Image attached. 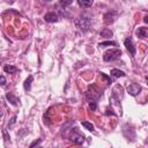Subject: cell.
I'll use <instances>...</instances> for the list:
<instances>
[{"instance_id": "21", "label": "cell", "mask_w": 148, "mask_h": 148, "mask_svg": "<svg viewBox=\"0 0 148 148\" xmlns=\"http://www.w3.org/2000/svg\"><path fill=\"white\" fill-rule=\"evenodd\" d=\"M39 142H40V140H36V141H34V142H32V143L30 145V148H32L34 146H36V145H38Z\"/></svg>"}, {"instance_id": "14", "label": "cell", "mask_w": 148, "mask_h": 148, "mask_svg": "<svg viewBox=\"0 0 148 148\" xmlns=\"http://www.w3.org/2000/svg\"><path fill=\"white\" fill-rule=\"evenodd\" d=\"M32 80H34V77L30 75V76H28V79L24 81V89L25 90H30V88H31V82H32Z\"/></svg>"}, {"instance_id": "23", "label": "cell", "mask_w": 148, "mask_h": 148, "mask_svg": "<svg viewBox=\"0 0 148 148\" xmlns=\"http://www.w3.org/2000/svg\"><path fill=\"white\" fill-rule=\"evenodd\" d=\"M146 80H147V82H148V76H147V77H146Z\"/></svg>"}, {"instance_id": "6", "label": "cell", "mask_w": 148, "mask_h": 148, "mask_svg": "<svg viewBox=\"0 0 148 148\" xmlns=\"http://www.w3.org/2000/svg\"><path fill=\"white\" fill-rule=\"evenodd\" d=\"M124 43H125V46H126L127 51H128L132 56H134V54H135V46H134V44H133V40H132L131 38H126Z\"/></svg>"}, {"instance_id": "20", "label": "cell", "mask_w": 148, "mask_h": 148, "mask_svg": "<svg viewBox=\"0 0 148 148\" xmlns=\"http://www.w3.org/2000/svg\"><path fill=\"white\" fill-rule=\"evenodd\" d=\"M0 79H1V86H5V84H6V79H5V76H3V75H1V77H0Z\"/></svg>"}, {"instance_id": "4", "label": "cell", "mask_w": 148, "mask_h": 148, "mask_svg": "<svg viewBox=\"0 0 148 148\" xmlns=\"http://www.w3.org/2000/svg\"><path fill=\"white\" fill-rule=\"evenodd\" d=\"M140 91H141V87L138 83H131L130 86H127V92L132 96H136Z\"/></svg>"}, {"instance_id": "24", "label": "cell", "mask_w": 148, "mask_h": 148, "mask_svg": "<svg viewBox=\"0 0 148 148\" xmlns=\"http://www.w3.org/2000/svg\"><path fill=\"white\" fill-rule=\"evenodd\" d=\"M45 1H51V0H45Z\"/></svg>"}, {"instance_id": "1", "label": "cell", "mask_w": 148, "mask_h": 148, "mask_svg": "<svg viewBox=\"0 0 148 148\" xmlns=\"http://www.w3.org/2000/svg\"><path fill=\"white\" fill-rule=\"evenodd\" d=\"M120 56H121V51L120 50H118V49H111V50H108L104 53L103 59L105 61H112V60L118 59Z\"/></svg>"}, {"instance_id": "7", "label": "cell", "mask_w": 148, "mask_h": 148, "mask_svg": "<svg viewBox=\"0 0 148 148\" xmlns=\"http://www.w3.org/2000/svg\"><path fill=\"white\" fill-rule=\"evenodd\" d=\"M44 20H45V22L54 23V22H57V21H58V15H57L56 13L51 12V13H47V14H45V15H44Z\"/></svg>"}, {"instance_id": "11", "label": "cell", "mask_w": 148, "mask_h": 148, "mask_svg": "<svg viewBox=\"0 0 148 148\" xmlns=\"http://www.w3.org/2000/svg\"><path fill=\"white\" fill-rule=\"evenodd\" d=\"M6 97H7V99L13 104V105H17V102H18V99L13 95V94H10V92H8L7 95H6Z\"/></svg>"}, {"instance_id": "22", "label": "cell", "mask_w": 148, "mask_h": 148, "mask_svg": "<svg viewBox=\"0 0 148 148\" xmlns=\"http://www.w3.org/2000/svg\"><path fill=\"white\" fill-rule=\"evenodd\" d=\"M143 21H145L146 23H148V15H147V16H145V18H143Z\"/></svg>"}, {"instance_id": "18", "label": "cell", "mask_w": 148, "mask_h": 148, "mask_svg": "<svg viewBox=\"0 0 148 148\" xmlns=\"http://www.w3.org/2000/svg\"><path fill=\"white\" fill-rule=\"evenodd\" d=\"M2 135H3L5 141H8V140H9V135L7 134V131H6V130H2Z\"/></svg>"}, {"instance_id": "9", "label": "cell", "mask_w": 148, "mask_h": 148, "mask_svg": "<svg viewBox=\"0 0 148 148\" xmlns=\"http://www.w3.org/2000/svg\"><path fill=\"white\" fill-rule=\"evenodd\" d=\"M111 75H112L113 77H123V76H125L126 74H125L123 71H119V69H117V68H113V69H111Z\"/></svg>"}, {"instance_id": "2", "label": "cell", "mask_w": 148, "mask_h": 148, "mask_svg": "<svg viewBox=\"0 0 148 148\" xmlns=\"http://www.w3.org/2000/svg\"><path fill=\"white\" fill-rule=\"evenodd\" d=\"M69 140L76 145H82L84 141V136L77 132V128H74L69 134Z\"/></svg>"}, {"instance_id": "5", "label": "cell", "mask_w": 148, "mask_h": 148, "mask_svg": "<svg viewBox=\"0 0 148 148\" xmlns=\"http://www.w3.org/2000/svg\"><path fill=\"white\" fill-rule=\"evenodd\" d=\"M118 17V14L116 13V12H108L105 15H104V22L106 23V24H111V23H113L114 21H116V18Z\"/></svg>"}, {"instance_id": "13", "label": "cell", "mask_w": 148, "mask_h": 148, "mask_svg": "<svg viewBox=\"0 0 148 148\" xmlns=\"http://www.w3.org/2000/svg\"><path fill=\"white\" fill-rule=\"evenodd\" d=\"M101 37H104V38H109V37H112V31L110 30V29H103L102 31H101Z\"/></svg>"}, {"instance_id": "10", "label": "cell", "mask_w": 148, "mask_h": 148, "mask_svg": "<svg viewBox=\"0 0 148 148\" xmlns=\"http://www.w3.org/2000/svg\"><path fill=\"white\" fill-rule=\"evenodd\" d=\"M3 71H5L6 73L13 74V73H15V72L17 71V68H16L15 66H13V65H6V66L3 67Z\"/></svg>"}, {"instance_id": "15", "label": "cell", "mask_w": 148, "mask_h": 148, "mask_svg": "<svg viewBox=\"0 0 148 148\" xmlns=\"http://www.w3.org/2000/svg\"><path fill=\"white\" fill-rule=\"evenodd\" d=\"M81 124H82V126L86 127L87 130H89V131H94V125H92L91 123H89V121H82Z\"/></svg>"}, {"instance_id": "12", "label": "cell", "mask_w": 148, "mask_h": 148, "mask_svg": "<svg viewBox=\"0 0 148 148\" xmlns=\"http://www.w3.org/2000/svg\"><path fill=\"white\" fill-rule=\"evenodd\" d=\"M77 2H79V5L81 6V7H90L91 5H92V2H94V0H77Z\"/></svg>"}, {"instance_id": "8", "label": "cell", "mask_w": 148, "mask_h": 148, "mask_svg": "<svg viewBox=\"0 0 148 148\" xmlns=\"http://www.w3.org/2000/svg\"><path fill=\"white\" fill-rule=\"evenodd\" d=\"M136 35L141 38H147L148 37V28L147 27H140L136 29Z\"/></svg>"}, {"instance_id": "19", "label": "cell", "mask_w": 148, "mask_h": 148, "mask_svg": "<svg viewBox=\"0 0 148 148\" xmlns=\"http://www.w3.org/2000/svg\"><path fill=\"white\" fill-rule=\"evenodd\" d=\"M60 1H61V3H62V5H65V6L71 5V3L73 2V0H60Z\"/></svg>"}, {"instance_id": "3", "label": "cell", "mask_w": 148, "mask_h": 148, "mask_svg": "<svg viewBox=\"0 0 148 148\" xmlns=\"http://www.w3.org/2000/svg\"><path fill=\"white\" fill-rule=\"evenodd\" d=\"M76 25H77V28L79 29H81L82 31H87L88 29H89V27H90V20L89 18H87V17H80V18H77L76 20Z\"/></svg>"}, {"instance_id": "16", "label": "cell", "mask_w": 148, "mask_h": 148, "mask_svg": "<svg viewBox=\"0 0 148 148\" xmlns=\"http://www.w3.org/2000/svg\"><path fill=\"white\" fill-rule=\"evenodd\" d=\"M116 45V42H102L99 43V46L103 47V46H114Z\"/></svg>"}, {"instance_id": "17", "label": "cell", "mask_w": 148, "mask_h": 148, "mask_svg": "<svg viewBox=\"0 0 148 148\" xmlns=\"http://www.w3.org/2000/svg\"><path fill=\"white\" fill-rule=\"evenodd\" d=\"M89 108H90V110H96V108H97V105H96V102L95 101H91L90 103H89Z\"/></svg>"}]
</instances>
